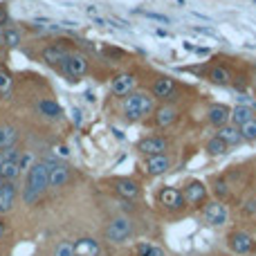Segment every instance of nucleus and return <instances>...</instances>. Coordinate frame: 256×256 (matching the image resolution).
Segmentation results:
<instances>
[{
	"label": "nucleus",
	"mask_w": 256,
	"mask_h": 256,
	"mask_svg": "<svg viewBox=\"0 0 256 256\" xmlns=\"http://www.w3.org/2000/svg\"><path fill=\"white\" fill-rule=\"evenodd\" d=\"M50 186V176H48V164L45 162H34L27 173V184L22 191V202L25 204H36L43 194Z\"/></svg>",
	"instance_id": "obj_1"
},
{
	"label": "nucleus",
	"mask_w": 256,
	"mask_h": 256,
	"mask_svg": "<svg viewBox=\"0 0 256 256\" xmlns=\"http://www.w3.org/2000/svg\"><path fill=\"white\" fill-rule=\"evenodd\" d=\"M4 234H7V225H4V222L2 220H0V238H2V236Z\"/></svg>",
	"instance_id": "obj_35"
},
{
	"label": "nucleus",
	"mask_w": 256,
	"mask_h": 256,
	"mask_svg": "<svg viewBox=\"0 0 256 256\" xmlns=\"http://www.w3.org/2000/svg\"><path fill=\"white\" fill-rule=\"evenodd\" d=\"M104 234H106L108 243H115V245L126 243V240L132 236V220L128 216L112 218V220L108 222V227H106V232H104Z\"/></svg>",
	"instance_id": "obj_3"
},
{
	"label": "nucleus",
	"mask_w": 256,
	"mask_h": 256,
	"mask_svg": "<svg viewBox=\"0 0 256 256\" xmlns=\"http://www.w3.org/2000/svg\"><path fill=\"white\" fill-rule=\"evenodd\" d=\"M48 164V176H50V186L52 189H61L70 182V166L61 164L56 160H43Z\"/></svg>",
	"instance_id": "obj_5"
},
{
	"label": "nucleus",
	"mask_w": 256,
	"mask_h": 256,
	"mask_svg": "<svg viewBox=\"0 0 256 256\" xmlns=\"http://www.w3.org/2000/svg\"><path fill=\"white\" fill-rule=\"evenodd\" d=\"M0 162H2V155H0Z\"/></svg>",
	"instance_id": "obj_38"
},
{
	"label": "nucleus",
	"mask_w": 256,
	"mask_h": 256,
	"mask_svg": "<svg viewBox=\"0 0 256 256\" xmlns=\"http://www.w3.org/2000/svg\"><path fill=\"white\" fill-rule=\"evenodd\" d=\"M176 120H178V110H176L173 106H162V108L158 110V115H155V122H158L160 128L171 126Z\"/></svg>",
	"instance_id": "obj_21"
},
{
	"label": "nucleus",
	"mask_w": 256,
	"mask_h": 256,
	"mask_svg": "<svg viewBox=\"0 0 256 256\" xmlns=\"http://www.w3.org/2000/svg\"><path fill=\"white\" fill-rule=\"evenodd\" d=\"M38 112H43V115L50 117V120H58V117L63 115L61 106H58L56 102H52V99H43V102H38Z\"/></svg>",
	"instance_id": "obj_23"
},
{
	"label": "nucleus",
	"mask_w": 256,
	"mask_h": 256,
	"mask_svg": "<svg viewBox=\"0 0 256 256\" xmlns=\"http://www.w3.org/2000/svg\"><path fill=\"white\" fill-rule=\"evenodd\" d=\"M230 117H232V112H230V108L227 106H220V104H214L212 108H209V122H212L214 126H225L227 122H230Z\"/></svg>",
	"instance_id": "obj_18"
},
{
	"label": "nucleus",
	"mask_w": 256,
	"mask_h": 256,
	"mask_svg": "<svg viewBox=\"0 0 256 256\" xmlns=\"http://www.w3.org/2000/svg\"><path fill=\"white\" fill-rule=\"evenodd\" d=\"M16 182H4L2 186H0V214H7L9 209L14 207V202H16Z\"/></svg>",
	"instance_id": "obj_14"
},
{
	"label": "nucleus",
	"mask_w": 256,
	"mask_h": 256,
	"mask_svg": "<svg viewBox=\"0 0 256 256\" xmlns=\"http://www.w3.org/2000/svg\"><path fill=\"white\" fill-rule=\"evenodd\" d=\"M4 184V180H2V178H0V186H2Z\"/></svg>",
	"instance_id": "obj_37"
},
{
	"label": "nucleus",
	"mask_w": 256,
	"mask_h": 256,
	"mask_svg": "<svg viewBox=\"0 0 256 256\" xmlns=\"http://www.w3.org/2000/svg\"><path fill=\"white\" fill-rule=\"evenodd\" d=\"M218 137H220L227 146H236V144H240V142H243V135H240V128L238 126H222L220 132H218Z\"/></svg>",
	"instance_id": "obj_20"
},
{
	"label": "nucleus",
	"mask_w": 256,
	"mask_h": 256,
	"mask_svg": "<svg viewBox=\"0 0 256 256\" xmlns=\"http://www.w3.org/2000/svg\"><path fill=\"white\" fill-rule=\"evenodd\" d=\"M9 92H12V74L0 70V94H2V97H9Z\"/></svg>",
	"instance_id": "obj_29"
},
{
	"label": "nucleus",
	"mask_w": 256,
	"mask_h": 256,
	"mask_svg": "<svg viewBox=\"0 0 256 256\" xmlns=\"http://www.w3.org/2000/svg\"><path fill=\"white\" fill-rule=\"evenodd\" d=\"M20 148H16V146H12V148H7L2 153V162H0V178H2L4 182H14L18 176H20V166H18V162H20Z\"/></svg>",
	"instance_id": "obj_4"
},
{
	"label": "nucleus",
	"mask_w": 256,
	"mask_h": 256,
	"mask_svg": "<svg viewBox=\"0 0 256 256\" xmlns=\"http://www.w3.org/2000/svg\"><path fill=\"white\" fill-rule=\"evenodd\" d=\"M70 50L66 48V45H48V48L43 50V61L48 63V66H58L61 68L63 66V61H66L68 56H70Z\"/></svg>",
	"instance_id": "obj_10"
},
{
	"label": "nucleus",
	"mask_w": 256,
	"mask_h": 256,
	"mask_svg": "<svg viewBox=\"0 0 256 256\" xmlns=\"http://www.w3.org/2000/svg\"><path fill=\"white\" fill-rule=\"evenodd\" d=\"M202 216H204V220L209 222V225H214V227H220V225H225L227 222V209L222 207L220 202H212V204H204V209H202Z\"/></svg>",
	"instance_id": "obj_8"
},
{
	"label": "nucleus",
	"mask_w": 256,
	"mask_h": 256,
	"mask_svg": "<svg viewBox=\"0 0 256 256\" xmlns=\"http://www.w3.org/2000/svg\"><path fill=\"white\" fill-rule=\"evenodd\" d=\"M160 204H164L166 209H182L184 207V196H182L180 189H173V186H164L162 191H160Z\"/></svg>",
	"instance_id": "obj_9"
},
{
	"label": "nucleus",
	"mask_w": 256,
	"mask_h": 256,
	"mask_svg": "<svg viewBox=\"0 0 256 256\" xmlns=\"http://www.w3.org/2000/svg\"><path fill=\"white\" fill-rule=\"evenodd\" d=\"M72 120H74L76 126H81V122H84V117H81V110H76V108H74V110H72Z\"/></svg>",
	"instance_id": "obj_34"
},
{
	"label": "nucleus",
	"mask_w": 256,
	"mask_h": 256,
	"mask_svg": "<svg viewBox=\"0 0 256 256\" xmlns=\"http://www.w3.org/2000/svg\"><path fill=\"white\" fill-rule=\"evenodd\" d=\"M153 112V97L146 92H132L130 97L124 99V115L130 122H137L142 117Z\"/></svg>",
	"instance_id": "obj_2"
},
{
	"label": "nucleus",
	"mask_w": 256,
	"mask_h": 256,
	"mask_svg": "<svg viewBox=\"0 0 256 256\" xmlns=\"http://www.w3.org/2000/svg\"><path fill=\"white\" fill-rule=\"evenodd\" d=\"M115 191L126 200L140 198V184H137L135 180H130V178H122V180H117L115 182Z\"/></svg>",
	"instance_id": "obj_15"
},
{
	"label": "nucleus",
	"mask_w": 256,
	"mask_h": 256,
	"mask_svg": "<svg viewBox=\"0 0 256 256\" xmlns=\"http://www.w3.org/2000/svg\"><path fill=\"white\" fill-rule=\"evenodd\" d=\"M214 191H216L220 198H227V196H230V189H227V182L225 180H216V184H214Z\"/></svg>",
	"instance_id": "obj_32"
},
{
	"label": "nucleus",
	"mask_w": 256,
	"mask_h": 256,
	"mask_svg": "<svg viewBox=\"0 0 256 256\" xmlns=\"http://www.w3.org/2000/svg\"><path fill=\"white\" fill-rule=\"evenodd\" d=\"M144 166L148 176H162V173H166L171 168V160L166 155H150V158H146Z\"/></svg>",
	"instance_id": "obj_13"
},
{
	"label": "nucleus",
	"mask_w": 256,
	"mask_h": 256,
	"mask_svg": "<svg viewBox=\"0 0 256 256\" xmlns=\"http://www.w3.org/2000/svg\"><path fill=\"white\" fill-rule=\"evenodd\" d=\"M2 38L9 48H18V45H20V32L18 30H4Z\"/></svg>",
	"instance_id": "obj_30"
},
{
	"label": "nucleus",
	"mask_w": 256,
	"mask_h": 256,
	"mask_svg": "<svg viewBox=\"0 0 256 256\" xmlns=\"http://www.w3.org/2000/svg\"><path fill=\"white\" fill-rule=\"evenodd\" d=\"M227 148H230V146H227L218 135L207 142V153L209 155H222V153H227Z\"/></svg>",
	"instance_id": "obj_26"
},
{
	"label": "nucleus",
	"mask_w": 256,
	"mask_h": 256,
	"mask_svg": "<svg viewBox=\"0 0 256 256\" xmlns=\"http://www.w3.org/2000/svg\"><path fill=\"white\" fill-rule=\"evenodd\" d=\"M240 135H243V140L254 142L256 140V120H252V122H248V124L240 126Z\"/></svg>",
	"instance_id": "obj_31"
},
{
	"label": "nucleus",
	"mask_w": 256,
	"mask_h": 256,
	"mask_svg": "<svg viewBox=\"0 0 256 256\" xmlns=\"http://www.w3.org/2000/svg\"><path fill=\"white\" fill-rule=\"evenodd\" d=\"M144 16L153 18V20H160V22H168V16H162V14H155V12H144Z\"/></svg>",
	"instance_id": "obj_33"
},
{
	"label": "nucleus",
	"mask_w": 256,
	"mask_h": 256,
	"mask_svg": "<svg viewBox=\"0 0 256 256\" xmlns=\"http://www.w3.org/2000/svg\"><path fill=\"white\" fill-rule=\"evenodd\" d=\"M18 140V130L14 126H0V148L7 150L12 146H16Z\"/></svg>",
	"instance_id": "obj_22"
},
{
	"label": "nucleus",
	"mask_w": 256,
	"mask_h": 256,
	"mask_svg": "<svg viewBox=\"0 0 256 256\" xmlns=\"http://www.w3.org/2000/svg\"><path fill=\"white\" fill-rule=\"evenodd\" d=\"M4 18H7V14H4V9L0 7V25H2V22H4Z\"/></svg>",
	"instance_id": "obj_36"
},
{
	"label": "nucleus",
	"mask_w": 256,
	"mask_h": 256,
	"mask_svg": "<svg viewBox=\"0 0 256 256\" xmlns=\"http://www.w3.org/2000/svg\"><path fill=\"white\" fill-rule=\"evenodd\" d=\"M166 140L164 137H146V140H142L140 144H137V150L144 155H164V150H166Z\"/></svg>",
	"instance_id": "obj_12"
},
{
	"label": "nucleus",
	"mask_w": 256,
	"mask_h": 256,
	"mask_svg": "<svg viewBox=\"0 0 256 256\" xmlns=\"http://www.w3.org/2000/svg\"><path fill=\"white\" fill-rule=\"evenodd\" d=\"M137 256H164V250L150 243H140L137 245Z\"/></svg>",
	"instance_id": "obj_27"
},
{
	"label": "nucleus",
	"mask_w": 256,
	"mask_h": 256,
	"mask_svg": "<svg viewBox=\"0 0 256 256\" xmlns=\"http://www.w3.org/2000/svg\"><path fill=\"white\" fill-rule=\"evenodd\" d=\"M135 76L132 74H117L115 79H112V92L117 94V97H126V94L132 92V88H135Z\"/></svg>",
	"instance_id": "obj_16"
},
{
	"label": "nucleus",
	"mask_w": 256,
	"mask_h": 256,
	"mask_svg": "<svg viewBox=\"0 0 256 256\" xmlns=\"http://www.w3.org/2000/svg\"><path fill=\"white\" fill-rule=\"evenodd\" d=\"M52 256H74V243H70V240H58V243L54 245Z\"/></svg>",
	"instance_id": "obj_28"
},
{
	"label": "nucleus",
	"mask_w": 256,
	"mask_h": 256,
	"mask_svg": "<svg viewBox=\"0 0 256 256\" xmlns=\"http://www.w3.org/2000/svg\"><path fill=\"white\" fill-rule=\"evenodd\" d=\"M209 76H212V81H214V84H220V86H227V84H230V81H232L230 70H225V68H220V66L212 68V72H209Z\"/></svg>",
	"instance_id": "obj_25"
},
{
	"label": "nucleus",
	"mask_w": 256,
	"mask_h": 256,
	"mask_svg": "<svg viewBox=\"0 0 256 256\" xmlns=\"http://www.w3.org/2000/svg\"><path fill=\"white\" fill-rule=\"evenodd\" d=\"M74 256H79V254H74Z\"/></svg>",
	"instance_id": "obj_39"
},
{
	"label": "nucleus",
	"mask_w": 256,
	"mask_h": 256,
	"mask_svg": "<svg viewBox=\"0 0 256 256\" xmlns=\"http://www.w3.org/2000/svg\"><path fill=\"white\" fill-rule=\"evenodd\" d=\"M61 70H63V74H68L70 79H79V76H84L86 72H88V58L79 52H72L70 56L63 61Z\"/></svg>",
	"instance_id": "obj_6"
},
{
	"label": "nucleus",
	"mask_w": 256,
	"mask_h": 256,
	"mask_svg": "<svg viewBox=\"0 0 256 256\" xmlns=\"http://www.w3.org/2000/svg\"><path fill=\"white\" fill-rule=\"evenodd\" d=\"M230 248H232V252H236V254H252L256 243L248 232H234V234L230 236Z\"/></svg>",
	"instance_id": "obj_7"
},
{
	"label": "nucleus",
	"mask_w": 256,
	"mask_h": 256,
	"mask_svg": "<svg viewBox=\"0 0 256 256\" xmlns=\"http://www.w3.org/2000/svg\"><path fill=\"white\" fill-rule=\"evenodd\" d=\"M173 90H176V84H173V79H168V76H162V79H158L153 84V97L168 99L173 94Z\"/></svg>",
	"instance_id": "obj_19"
},
{
	"label": "nucleus",
	"mask_w": 256,
	"mask_h": 256,
	"mask_svg": "<svg viewBox=\"0 0 256 256\" xmlns=\"http://www.w3.org/2000/svg\"><path fill=\"white\" fill-rule=\"evenodd\" d=\"M99 252H102V248L94 238H79L74 243V254L79 256H99Z\"/></svg>",
	"instance_id": "obj_17"
},
{
	"label": "nucleus",
	"mask_w": 256,
	"mask_h": 256,
	"mask_svg": "<svg viewBox=\"0 0 256 256\" xmlns=\"http://www.w3.org/2000/svg\"><path fill=\"white\" fill-rule=\"evenodd\" d=\"M232 120H234V124L240 128L243 124H248V122L254 120V110L248 106H236L234 110H232Z\"/></svg>",
	"instance_id": "obj_24"
},
{
	"label": "nucleus",
	"mask_w": 256,
	"mask_h": 256,
	"mask_svg": "<svg viewBox=\"0 0 256 256\" xmlns=\"http://www.w3.org/2000/svg\"><path fill=\"white\" fill-rule=\"evenodd\" d=\"M182 196H184L186 204H200V202H204V198H207V186H204L202 182L194 180L182 189Z\"/></svg>",
	"instance_id": "obj_11"
}]
</instances>
